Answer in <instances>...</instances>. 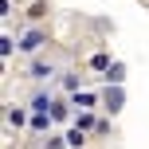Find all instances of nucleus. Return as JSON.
I'll return each instance as SVG.
<instances>
[{
	"label": "nucleus",
	"instance_id": "nucleus-1",
	"mask_svg": "<svg viewBox=\"0 0 149 149\" xmlns=\"http://www.w3.org/2000/svg\"><path fill=\"white\" fill-rule=\"evenodd\" d=\"M39 43H43V36H39V31H31V36L24 39L20 47H24V51H39Z\"/></svg>",
	"mask_w": 149,
	"mask_h": 149
},
{
	"label": "nucleus",
	"instance_id": "nucleus-2",
	"mask_svg": "<svg viewBox=\"0 0 149 149\" xmlns=\"http://www.w3.org/2000/svg\"><path fill=\"white\" fill-rule=\"evenodd\" d=\"M51 74V63H31V79H47Z\"/></svg>",
	"mask_w": 149,
	"mask_h": 149
},
{
	"label": "nucleus",
	"instance_id": "nucleus-3",
	"mask_svg": "<svg viewBox=\"0 0 149 149\" xmlns=\"http://www.w3.org/2000/svg\"><path fill=\"white\" fill-rule=\"evenodd\" d=\"M28 16H31V20H43V16H47V4H43V0H39V4H31Z\"/></svg>",
	"mask_w": 149,
	"mask_h": 149
},
{
	"label": "nucleus",
	"instance_id": "nucleus-4",
	"mask_svg": "<svg viewBox=\"0 0 149 149\" xmlns=\"http://www.w3.org/2000/svg\"><path fill=\"white\" fill-rule=\"evenodd\" d=\"M8 122L12 126H24V110H8Z\"/></svg>",
	"mask_w": 149,
	"mask_h": 149
},
{
	"label": "nucleus",
	"instance_id": "nucleus-5",
	"mask_svg": "<svg viewBox=\"0 0 149 149\" xmlns=\"http://www.w3.org/2000/svg\"><path fill=\"white\" fill-rule=\"evenodd\" d=\"M67 145H82V130H71V134H67Z\"/></svg>",
	"mask_w": 149,
	"mask_h": 149
}]
</instances>
